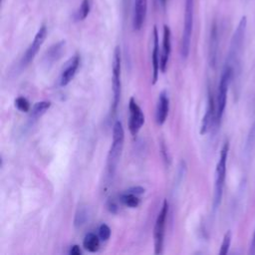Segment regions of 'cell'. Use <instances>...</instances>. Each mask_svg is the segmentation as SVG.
I'll list each match as a JSON object with an SVG mask.
<instances>
[{
    "label": "cell",
    "mask_w": 255,
    "mask_h": 255,
    "mask_svg": "<svg viewBox=\"0 0 255 255\" xmlns=\"http://www.w3.org/2000/svg\"><path fill=\"white\" fill-rule=\"evenodd\" d=\"M168 213V202L165 199L159 210L153 229V241H154V253L161 254L163 252V241H164V230L166 217Z\"/></svg>",
    "instance_id": "obj_6"
},
{
    "label": "cell",
    "mask_w": 255,
    "mask_h": 255,
    "mask_svg": "<svg viewBox=\"0 0 255 255\" xmlns=\"http://www.w3.org/2000/svg\"><path fill=\"white\" fill-rule=\"evenodd\" d=\"M110 236H111V228L105 223L101 224L100 227H99V237H100V239L102 241H107L110 238Z\"/></svg>",
    "instance_id": "obj_25"
},
{
    "label": "cell",
    "mask_w": 255,
    "mask_h": 255,
    "mask_svg": "<svg viewBox=\"0 0 255 255\" xmlns=\"http://www.w3.org/2000/svg\"><path fill=\"white\" fill-rule=\"evenodd\" d=\"M147 10V0H133L132 11V28L135 31L141 29Z\"/></svg>",
    "instance_id": "obj_12"
},
{
    "label": "cell",
    "mask_w": 255,
    "mask_h": 255,
    "mask_svg": "<svg viewBox=\"0 0 255 255\" xmlns=\"http://www.w3.org/2000/svg\"><path fill=\"white\" fill-rule=\"evenodd\" d=\"M171 51V32L167 25L163 26V36H162V51L160 55V71L165 73L167 63L169 60V55Z\"/></svg>",
    "instance_id": "obj_13"
},
{
    "label": "cell",
    "mask_w": 255,
    "mask_h": 255,
    "mask_svg": "<svg viewBox=\"0 0 255 255\" xmlns=\"http://www.w3.org/2000/svg\"><path fill=\"white\" fill-rule=\"evenodd\" d=\"M193 17H194V0H185V13L184 24L180 43V54L183 59H186L190 51L191 35L193 30Z\"/></svg>",
    "instance_id": "obj_4"
},
{
    "label": "cell",
    "mask_w": 255,
    "mask_h": 255,
    "mask_svg": "<svg viewBox=\"0 0 255 255\" xmlns=\"http://www.w3.org/2000/svg\"><path fill=\"white\" fill-rule=\"evenodd\" d=\"M88 209L86 207H79L75 214V219H74V225L76 227H80L86 223L88 220Z\"/></svg>",
    "instance_id": "obj_22"
},
{
    "label": "cell",
    "mask_w": 255,
    "mask_h": 255,
    "mask_svg": "<svg viewBox=\"0 0 255 255\" xmlns=\"http://www.w3.org/2000/svg\"><path fill=\"white\" fill-rule=\"evenodd\" d=\"M152 53H151V64H152V85H154L158 79V73L160 70V57H159V45H158V33L154 26L152 31Z\"/></svg>",
    "instance_id": "obj_14"
},
{
    "label": "cell",
    "mask_w": 255,
    "mask_h": 255,
    "mask_svg": "<svg viewBox=\"0 0 255 255\" xmlns=\"http://www.w3.org/2000/svg\"><path fill=\"white\" fill-rule=\"evenodd\" d=\"M100 237L99 235H96L95 233H88L84 237L83 240V247L88 250L89 252H96L98 251L100 247Z\"/></svg>",
    "instance_id": "obj_20"
},
{
    "label": "cell",
    "mask_w": 255,
    "mask_h": 255,
    "mask_svg": "<svg viewBox=\"0 0 255 255\" xmlns=\"http://www.w3.org/2000/svg\"><path fill=\"white\" fill-rule=\"evenodd\" d=\"M169 110V99L165 91H162L158 96L157 106H156V113H155V120L157 125L161 126L164 124Z\"/></svg>",
    "instance_id": "obj_17"
},
{
    "label": "cell",
    "mask_w": 255,
    "mask_h": 255,
    "mask_svg": "<svg viewBox=\"0 0 255 255\" xmlns=\"http://www.w3.org/2000/svg\"><path fill=\"white\" fill-rule=\"evenodd\" d=\"M120 201L124 205L131 207V208L137 207L139 205V203H140V199L138 198V195L130 193V192H128V191H125L124 193H122L120 195Z\"/></svg>",
    "instance_id": "obj_21"
},
{
    "label": "cell",
    "mask_w": 255,
    "mask_h": 255,
    "mask_svg": "<svg viewBox=\"0 0 255 255\" xmlns=\"http://www.w3.org/2000/svg\"><path fill=\"white\" fill-rule=\"evenodd\" d=\"M65 45H66V42L64 40L59 41L58 43H55L54 45H52L44 55L43 64L45 66H51L55 62H57L64 53Z\"/></svg>",
    "instance_id": "obj_16"
},
{
    "label": "cell",
    "mask_w": 255,
    "mask_h": 255,
    "mask_svg": "<svg viewBox=\"0 0 255 255\" xmlns=\"http://www.w3.org/2000/svg\"><path fill=\"white\" fill-rule=\"evenodd\" d=\"M125 130L121 121H117L113 126V140L107 158V171L109 177H114L124 147Z\"/></svg>",
    "instance_id": "obj_2"
},
{
    "label": "cell",
    "mask_w": 255,
    "mask_h": 255,
    "mask_svg": "<svg viewBox=\"0 0 255 255\" xmlns=\"http://www.w3.org/2000/svg\"><path fill=\"white\" fill-rule=\"evenodd\" d=\"M50 107H51V102L49 101H41L36 103L31 110L29 121L32 123L37 121L50 109Z\"/></svg>",
    "instance_id": "obj_18"
},
{
    "label": "cell",
    "mask_w": 255,
    "mask_h": 255,
    "mask_svg": "<svg viewBox=\"0 0 255 255\" xmlns=\"http://www.w3.org/2000/svg\"><path fill=\"white\" fill-rule=\"evenodd\" d=\"M80 56L75 55L73 58L70 59V61L67 63L65 69L63 70L61 77H60V86L65 87L67 86L75 77L76 72L80 66Z\"/></svg>",
    "instance_id": "obj_15"
},
{
    "label": "cell",
    "mask_w": 255,
    "mask_h": 255,
    "mask_svg": "<svg viewBox=\"0 0 255 255\" xmlns=\"http://www.w3.org/2000/svg\"><path fill=\"white\" fill-rule=\"evenodd\" d=\"M46 37H47V27H46V25H42L39 28V30L37 31L32 43L27 48L26 52L24 53V55L22 57V60L20 63L22 67H26L28 64H30L33 61V59L37 55L38 51L40 50L41 46L43 45Z\"/></svg>",
    "instance_id": "obj_8"
},
{
    "label": "cell",
    "mask_w": 255,
    "mask_h": 255,
    "mask_svg": "<svg viewBox=\"0 0 255 255\" xmlns=\"http://www.w3.org/2000/svg\"><path fill=\"white\" fill-rule=\"evenodd\" d=\"M128 111H129V120H128V129L132 136H135L142 125L144 124V115L136 104L133 98L129 99L128 103Z\"/></svg>",
    "instance_id": "obj_9"
},
{
    "label": "cell",
    "mask_w": 255,
    "mask_h": 255,
    "mask_svg": "<svg viewBox=\"0 0 255 255\" xmlns=\"http://www.w3.org/2000/svg\"><path fill=\"white\" fill-rule=\"evenodd\" d=\"M161 153L162 154H164L163 155V158H164V160H169V158H168V156H167V153H166V148H165V146H164V144L163 143H161Z\"/></svg>",
    "instance_id": "obj_31"
},
{
    "label": "cell",
    "mask_w": 255,
    "mask_h": 255,
    "mask_svg": "<svg viewBox=\"0 0 255 255\" xmlns=\"http://www.w3.org/2000/svg\"><path fill=\"white\" fill-rule=\"evenodd\" d=\"M218 49H219V32H218V25L216 21H214L210 29L209 48H208V59H209V64L212 68H215L217 64Z\"/></svg>",
    "instance_id": "obj_11"
},
{
    "label": "cell",
    "mask_w": 255,
    "mask_h": 255,
    "mask_svg": "<svg viewBox=\"0 0 255 255\" xmlns=\"http://www.w3.org/2000/svg\"><path fill=\"white\" fill-rule=\"evenodd\" d=\"M216 122V107H215V102L213 99V96L210 92L208 91V98H207V106L205 110V114L202 118V123L200 127V133L204 134L206 133L212 127V125Z\"/></svg>",
    "instance_id": "obj_10"
},
{
    "label": "cell",
    "mask_w": 255,
    "mask_h": 255,
    "mask_svg": "<svg viewBox=\"0 0 255 255\" xmlns=\"http://www.w3.org/2000/svg\"><path fill=\"white\" fill-rule=\"evenodd\" d=\"M108 209L112 213H117L119 207H118V204L114 200H110L108 203Z\"/></svg>",
    "instance_id": "obj_28"
},
{
    "label": "cell",
    "mask_w": 255,
    "mask_h": 255,
    "mask_svg": "<svg viewBox=\"0 0 255 255\" xmlns=\"http://www.w3.org/2000/svg\"><path fill=\"white\" fill-rule=\"evenodd\" d=\"M69 253L71 255H81L82 251H81V249H80V247L78 245H73V246H71Z\"/></svg>",
    "instance_id": "obj_29"
},
{
    "label": "cell",
    "mask_w": 255,
    "mask_h": 255,
    "mask_svg": "<svg viewBox=\"0 0 255 255\" xmlns=\"http://www.w3.org/2000/svg\"><path fill=\"white\" fill-rule=\"evenodd\" d=\"M254 142H255V121H254V123H253V125L250 128V131H249V134H248V137H247V142H246L247 148L252 147Z\"/></svg>",
    "instance_id": "obj_26"
},
{
    "label": "cell",
    "mask_w": 255,
    "mask_h": 255,
    "mask_svg": "<svg viewBox=\"0 0 255 255\" xmlns=\"http://www.w3.org/2000/svg\"><path fill=\"white\" fill-rule=\"evenodd\" d=\"M249 253H250V254H254V253H255V230H254L253 238H252V241H251V245H250Z\"/></svg>",
    "instance_id": "obj_30"
},
{
    "label": "cell",
    "mask_w": 255,
    "mask_h": 255,
    "mask_svg": "<svg viewBox=\"0 0 255 255\" xmlns=\"http://www.w3.org/2000/svg\"><path fill=\"white\" fill-rule=\"evenodd\" d=\"M121 49L119 46L116 47L113 58V77H112V86H113V111L117 110V107L120 102L121 97Z\"/></svg>",
    "instance_id": "obj_7"
},
{
    "label": "cell",
    "mask_w": 255,
    "mask_h": 255,
    "mask_svg": "<svg viewBox=\"0 0 255 255\" xmlns=\"http://www.w3.org/2000/svg\"><path fill=\"white\" fill-rule=\"evenodd\" d=\"M231 238H232V233L230 230H228L222 239V243L220 246V250H219V254L220 255H226L229 251V247L231 244Z\"/></svg>",
    "instance_id": "obj_23"
},
{
    "label": "cell",
    "mask_w": 255,
    "mask_h": 255,
    "mask_svg": "<svg viewBox=\"0 0 255 255\" xmlns=\"http://www.w3.org/2000/svg\"><path fill=\"white\" fill-rule=\"evenodd\" d=\"M232 81V72L231 69L224 65V68L222 70L220 81L218 85V93H217V101H216V124L219 125L225 108H226V102H227V92H228V86L230 82Z\"/></svg>",
    "instance_id": "obj_5"
},
{
    "label": "cell",
    "mask_w": 255,
    "mask_h": 255,
    "mask_svg": "<svg viewBox=\"0 0 255 255\" xmlns=\"http://www.w3.org/2000/svg\"><path fill=\"white\" fill-rule=\"evenodd\" d=\"M92 4H93V0H83L80 6L78 7V9L74 13V20L76 22L85 20L91 12Z\"/></svg>",
    "instance_id": "obj_19"
},
{
    "label": "cell",
    "mask_w": 255,
    "mask_h": 255,
    "mask_svg": "<svg viewBox=\"0 0 255 255\" xmlns=\"http://www.w3.org/2000/svg\"><path fill=\"white\" fill-rule=\"evenodd\" d=\"M15 107L22 113H27L30 111V103L25 97H18L15 99Z\"/></svg>",
    "instance_id": "obj_24"
},
{
    "label": "cell",
    "mask_w": 255,
    "mask_h": 255,
    "mask_svg": "<svg viewBox=\"0 0 255 255\" xmlns=\"http://www.w3.org/2000/svg\"><path fill=\"white\" fill-rule=\"evenodd\" d=\"M126 191L133 193V194H136V195H141V194L144 193L145 189L143 187H141V186H132V187L127 189Z\"/></svg>",
    "instance_id": "obj_27"
},
{
    "label": "cell",
    "mask_w": 255,
    "mask_h": 255,
    "mask_svg": "<svg viewBox=\"0 0 255 255\" xmlns=\"http://www.w3.org/2000/svg\"><path fill=\"white\" fill-rule=\"evenodd\" d=\"M247 28L246 16L241 17L231 38L225 65H227L232 72V80H237L241 72V59L244 47V40Z\"/></svg>",
    "instance_id": "obj_1"
},
{
    "label": "cell",
    "mask_w": 255,
    "mask_h": 255,
    "mask_svg": "<svg viewBox=\"0 0 255 255\" xmlns=\"http://www.w3.org/2000/svg\"><path fill=\"white\" fill-rule=\"evenodd\" d=\"M229 150V142L225 141L221 147L219 159L215 168V180H214V195H213V208L217 209L221 203L224 182L226 177V163Z\"/></svg>",
    "instance_id": "obj_3"
}]
</instances>
